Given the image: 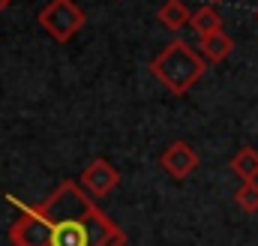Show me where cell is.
<instances>
[{
	"label": "cell",
	"instance_id": "13",
	"mask_svg": "<svg viewBox=\"0 0 258 246\" xmlns=\"http://www.w3.org/2000/svg\"><path fill=\"white\" fill-rule=\"evenodd\" d=\"M255 18H258V9H255Z\"/></svg>",
	"mask_w": 258,
	"mask_h": 246
},
{
	"label": "cell",
	"instance_id": "1",
	"mask_svg": "<svg viewBox=\"0 0 258 246\" xmlns=\"http://www.w3.org/2000/svg\"><path fill=\"white\" fill-rule=\"evenodd\" d=\"M18 207L24 210L12 225V240L18 246H120V231L81 195V189H75V183H60L36 210L24 204Z\"/></svg>",
	"mask_w": 258,
	"mask_h": 246
},
{
	"label": "cell",
	"instance_id": "5",
	"mask_svg": "<svg viewBox=\"0 0 258 246\" xmlns=\"http://www.w3.org/2000/svg\"><path fill=\"white\" fill-rule=\"evenodd\" d=\"M117 180H120V174H117L114 165L105 162V159H96V162L87 165V171L81 174L84 189H90L93 195H105V192H111V189L117 186Z\"/></svg>",
	"mask_w": 258,
	"mask_h": 246
},
{
	"label": "cell",
	"instance_id": "3",
	"mask_svg": "<svg viewBox=\"0 0 258 246\" xmlns=\"http://www.w3.org/2000/svg\"><path fill=\"white\" fill-rule=\"evenodd\" d=\"M36 21L42 24V30H45L51 39L69 42V39L84 27L87 15H84V9H81L75 0H48V3L39 9Z\"/></svg>",
	"mask_w": 258,
	"mask_h": 246
},
{
	"label": "cell",
	"instance_id": "2",
	"mask_svg": "<svg viewBox=\"0 0 258 246\" xmlns=\"http://www.w3.org/2000/svg\"><path fill=\"white\" fill-rule=\"evenodd\" d=\"M150 69H153V75H156L171 93L180 96V93H186L195 81L204 75L207 63L201 60V54L195 51L189 42L174 39V42H168V45L153 57Z\"/></svg>",
	"mask_w": 258,
	"mask_h": 246
},
{
	"label": "cell",
	"instance_id": "9",
	"mask_svg": "<svg viewBox=\"0 0 258 246\" xmlns=\"http://www.w3.org/2000/svg\"><path fill=\"white\" fill-rule=\"evenodd\" d=\"M231 168H234V174H240L243 180H255L258 177V150H252V147L237 150V156L231 159Z\"/></svg>",
	"mask_w": 258,
	"mask_h": 246
},
{
	"label": "cell",
	"instance_id": "10",
	"mask_svg": "<svg viewBox=\"0 0 258 246\" xmlns=\"http://www.w3.org/2000/svg\"><path fill=\"white\" fill-rule=\"evenodd\" d=\"M237 204H240L243 210H249V213L258 210V183L255 180H246V183H243V189L237 192Z\"/></svg>",
	"mask_w": 258,
	"mask_h": 246
},
{
	"label": "cell",
	"instance_id": "12",
	"mask_svg": "<svg viewBox=\"0 0 258 246\" xmlns=\"http://www.w3.org/2000/svg\"><path fill=\"white\" fill-rule=\"evenodd\" d=\"M207 3H222V0H207Z\"/></svg>",
	"mask_w": 258,
	"mask_h": 246
},
{
	"label": "cell",
	"instance_id": "8",
	"mask_svg": "<svg viewBox=\"0 0 258 246\" xmlns=\"http://www.w3.org/2000/svg\"><path fill=\"white\" fill-rule=\"evenodd\" d=\"M189 27H192L198 36H207V33H213V30H222V15L216 12V6H213V3L198 6V9L192 12Z\"/></svg>",
	"mask_w": 258,
	"mask_h": 246
},
{
	"label": "cell",
	"instance_id": "11",
	"mask_svg": "<svg viewBox=\"0 0 258 246\" xmlns=\"http://www.w3.org/2000/svg\"><path fill=\"white\" fill-rule=\"evenodd\" d=\"M9 3H12V0H0V12H6V9H9Z\"/></svg>",
	"mask_w": 258,
	"mask_h": 246
},
{
	"label": "cell",
	"instance_id": "6",
	"mask_svg": "<svg viewBox=\"0 0 258 246\" xmlns=\"http://www.w3.org/2000/svg\"><path fill=\"white\" fill-rule=\"evenodd\" d=\"M156 21H159L165 30L177 33V30L189 27V21H192V9H189L183 0H165V3L159 6V12H156Z\"/></svg>",
	"mask_w": 258,
	"mask_h": 246
},
{
	"label": "cell",
	"instance_id": "4",
	"mask_svg": "<svg viewBox=\"0 0 258 246\" xmlns=\"http://www.w3.org/2000/svg\"><path fill=\"white\" fill-rule=\"evenodd\" d=\"M198 165V156H195V150L186 144V141H174V144H168L165 147V153H162V168L171 174V177H186V174H192V168Z\"/></svg>",
	"mask_w": 258,
	"mask_h": 246
},
{
	"label": "cell",
	"instance_id": "7",
	"mask_svg": "<svg viewBox=\"0 0 258 246\" xmlns=\"http://www.w3.org/2000/svg\"><path fill=\"white\" fill-rule=\"evenodd\" d=\"M198 39H201V54H204L210 63L225 60V57L234 51V39H231L225 30H213V33H207V36H198Z\"/></svg>",
	"mask_w": 258,
	"mask_h": 246
}]
</instances>
